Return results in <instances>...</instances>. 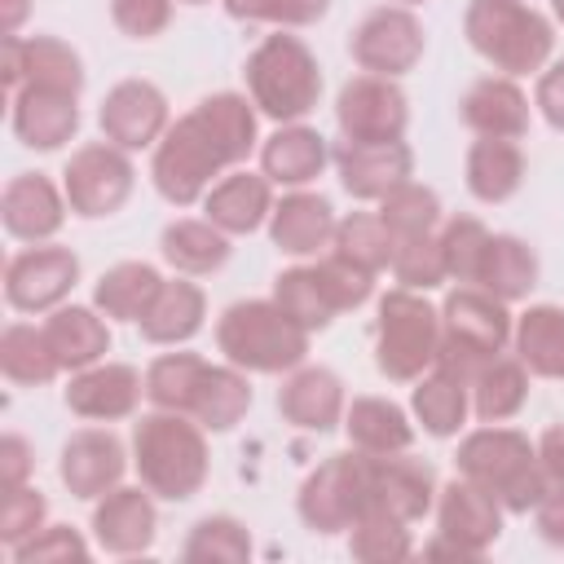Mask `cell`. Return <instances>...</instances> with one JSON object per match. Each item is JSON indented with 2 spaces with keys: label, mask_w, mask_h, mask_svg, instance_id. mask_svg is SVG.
<instances>
[{
  "label": "cell",
  "mask_w": 564,
  "mask_h": 564,
  "mask_svg": "<svg viewBox=\"0 0 564 564\" xmlns=\"http://www.w3.org/2000/svg\"><path fill=\"white\" fill-rule=\"evenodd\" d=\"M511 313L507 300L489 295L485 286H458L441 304V352L432 370H445L471 388L476 370L498 357L511 339Z\"/></svg>",
  "instance_id": "obj_6"
},
{
  "label": "cell",
  "mask_w": 564,
  "mask_h": 564,
  "mask_svg": "<svg viewBox=\"0 0 564 564\" xmlns=\"http://www.w3.org/2000/svg\"><path fill=\"white\" fill-rule=\"evenodd\" d=\"M533 101H538L542 119H546L555 132H564V62H555V66H546V70L538 75Z\"/></svg>",
  "instance_id": "obj_53"
},
{
  "label": "cell",
  "mask_w": 564,
  "mask_h": 564,
  "mask_svg": "<svg viewBox=\"0 0 564 564\" xmlns=\"http://www.w3.org/2000/svg\"><path fill=\"white\" fill-rule=\"evenodd\" d=\"M410 410L414 419L423 423L427 436H454L463 423H467V410H471V388L445 370H432L419 379L414 397H410Z\"/></svg>",
  "instance_id": "obj_41"
},
{
  "label": "cell",
  "mask_w": 564,
  "mask_h": 564,
  "mask_svg": "<svg viewBox=\"0 0 564 564\" xmlns=\"http://www.w3.org/2000/svg\"><path fill=\"white\" fill-rule=\"evenodd\" d=\"M441 251H445V273L463 286H476V273H480V260H485V247H489V229L476 220V216H449L441 229Z\"/></svg>",
  "instance_id": "obj_46"
},
{
  "label": "cell",
  "mask_w": 564,
  "mask_h": 564,
  "mask_svg": "<svg viewBox=\"0 0 564 564\" xmlns=\"http://www.w3.org/2000/svg\"><path fill=\"white\" fill-rule=\"evenodd\" d=\"M88 542L70 529V524H44L35 538H26L22 546H13L18 564H44V560H84Z\"/></svg>",
  "instance_id": "obj_51"
},
{
  "label": "cell",
  "mask_w": 564,
  "mask_h": 564,
  "mask_svg": "<svg viewBox=\"0 0 564 564\" xmlns=\"http://www.w3.org/2000/svg\"><path fill=\"white\" fill-rule=\"evenodd\" d=\"M458 115H463V123L476 137L520 141L529 132V97L520 93V84L511 75H485V79H476L463 93Z\"/></svg>",
  "instance_id": "obj_25"
},
{
  "label": "cell",
  "mask_w": 564,
  "mask_h": 564,
  "mask_svg": "<svg viewBox=\"0 0 564 564\" xmlns=\"http://www.w3.org/2000/svg\"><path fill=\"white\" fill-rule=\"evenodd\" d=\"M132 159L128 150H119L115 141H93V145H79L62 172V189H66V203L75 216H88V220H101V216H115L128 194H132Z\"/></svg>",
  "instance_id": "obj_12"
},
{
  "label": "cell",
  "mask_w": 564,
  "mask_h": 564,
  "mask_svg": "<svg viewBox=\"0 0 564 564\" xmlns=\"http://www.w3.org/2000/svg\"><path fill=\"white\" fill-rule=\"evenodd\" d=\"M13 132L26 150H57L79 132V97L26 84L13 93Z\"/></svg>",
  "instance_id": "obj_26"
},
{
  "label": "cell",
  "mask_w": 564,
  "mask_h": 564,
  "mask_svg": "<svg viewBox=\"0 0 564 564\" xmlns=\"http://www.w3.org/2000/svg\"><path fill=\"white\" fill-rule=\"evenodd\" d=\"M159 256L185 273V278H198V273H216L225 260H229V234L216 229L212 220H172L163 234H159Z\"/></svg>",
  "instance_id": "obj_35"
},
{
  "label": "cell",
  "mask_w": 564,
  "mask_h": 564,
  "mask_svg": "<svg viewBox=\"0 0 564 564\" xmlns=\"http://www.w3.org/2000/svg\"><path fill=\"white\" fill-rule=\"evenodd\" d=\"M44 516H48V498L35 489V485H18V489H4L0 494V542L13 551L22 546L26 538H35L44 529Z\"/></svg>",
  "instance_id": "obj_49"
},
{
  "label": "cell",
  "mask_w": 564,
  "mask_h": 564,
  "mask_svg": "<svg viewBox=\"0 0 564 564\" xmlns=\"http://www.w3.org/2000/svg\"><path fill=\"white\" fill-rule=\"evenodd\" d=\"M203 423L176 410H154L141 414L132 423V463L141 485L154 498L167 502H185L207 485V441H203Z\"/></svg>",
  "instance_id": "obj_2"
},
{
  "label": "cell",
  "mask_w": 564,
  "mask_h": 564,
  "mask_svg": "<svg viewBox=\"0 0 564 564\" xmlns=\"http://www.w3.org/2000/svg\"><path fill=\"white\" fill-rule=\"evenodd\" d=\"M0 370L9 383H22V388H44L62 375L48 339H44V326H26V322H13L4 326L0 335Z\"/></svg>",
  "instance_id": "obj_40"
},
{
  "label": "cell",
  "mask_w": 564,
  "mask_h": 564,
  "mask_svg": "<svg viewBox=\"0 0 564 564\" xmlns=\"http://www.w3.org/2000/svg\"><path fill=\"white\" fill-rule=\"evenodd\" d=\"M251 410V383L238 366H212L198 379V392L189 401V419H198L207 432H229Z\"/></svg>",
  "instance_id": "obj_39"
},
{
  "label": "cell",
  "mask_w": 564,
  "mask_h": 564,
  "mask_svg": "<svg viewBox=\"0 0 564 564\" xmlns=\"http://www.w3.org/2000/svg\"><path fill=\"white\" fill-rule=\"evenodd\" d=\"M26 476H31V445L9 432V436L0 441V494L26 485Z\"/></svg>",
  "instance_id": "obj_54"
},
{
  "label": "cell",
  "mask_w": 564,
  "mask_h": 564,
  "mask_svg": "<svg viewBox=\"0 0 564 564\" xmlns=\"http://www.w3.org/2000/svg\"><path fill=\"white\" fill-rule=\"evenodd\" d=\"M326 163H330L326 137L317 128H304V123H282L260 145V172L273 185H308L322 176Z\"/></svg>",
  "instance_id": "obj_30"
},
{
  "label": "cell",
  "mask_w": 564,
  "mask_h": 564,
  "mask_svg": "<svg viewBox=\"0 0 564 564\" xmlns=\"http://www.w3.org/2000/svg\"><path fill=\"white\" fill-rule=\"evenodd\" d=\"M335 256L366 269V273H379V269H392V251H397V238L392 229L370 216V212H348L339 225H335Z\"/></svg>",
  "instance_id": "obj_42"
},
{
  "label": "cell",
  "mask_w": 564,
  "mask_h": 564,
  "mask_svg": "<svg viewBox=\"0 0 564 564\" xmlns=\"http://www.w3.org/2000/svg\"><path fill=\"white\" fill-rule=\"evenodd\" d=\"M185 4H207V0H185Z\"/></svg>",
  "instance_id": "obj_60"
},
{
  "label": "cell",
  "mask_w": 564,
  "mask_h": 564,
  "mask_svg": "<svg viewBox=\"0 0 564 564\" xmlns=\"http://www.w3.org/2000/svg\"><path fill=\"white\" fill-rule=\"evenodd\" d=\"M66 189H57L44 172H18L4 185L0 220L18 242H44L66 225Z\"/></svg>",
  "instance_id": "obj_23"
},
{
  "label": "cell",
  "mask_w": 564,
  "mask_h": 564,
  "mask_svg": "<svg viewBox=\"0 0 564 564\" xmlns=\"http://www.w3.org/2000/svg\"><path fill=\"white\" fill-rule=\"evenodd\" d=\"M533 516H538V533H542V542L564 546V485H551V489L542 494V502L533 507Z\"/></svg>",
  "instance_id": "obj_55"
},
{
  "label": "cell",
  "mask_w": 564,
  "mask_h": 564,
  "mask_svg": "<svg viewBox=\"0 0 564 564\" xmlns=\"http://www.w3.org/2000/svg\"><path fill=\"white\" fill-rule=\"evenodd\" d=\"M97 123H101V137L115 141L119 150L159 145V137L167 132V97L150 79H123L106 93Z\"/></svg>",
  "instance_id": "obj_18"
},
{
  "label": "cell",
  "mask_w": 564,
  "mask_h": 564,
  "mask_svg": "<svg viewBox=\"0 0 564 564\" xmlns=\"http://www.w3.org/2000/svg\"><path fill=\"white\" fill-rule=\"evenodd\" d=\"M551 9H555V18L564 22V0H551Z\"/></svg>",
  "instance_id": "obj_58"
},
{
  "label": "cell",
  "mask_w": 564,
  "mask_h": 564,
  "mask_svg": "<svg viewBox=\"0 0 564 564\" xmlns=\"http://www.w3.org/2000/svg\"><path fill=\"white\" fill-rule=\"evenodd\" d=\"M110 18L128 40H154L172 22V0H110Z\"/></svg>",
  "instance_id": "obj_52"
},
{
  "label": "cell",
  "mask_w": 564,
  "mask_h": 564,
  "mask_svg": "<svg viewBox=\"0 0 564 564\" xmlns=\"http://www.w3.org/2000/svg\"><path fill=\"white\" fill-rule=\"evenodd\" d=\"M348 551L352 560H366V564H388V560H405L414 551L410 542V529L383 511H366L352 529H348Z\"/></svg>",
  "instance_id": "obj_47"
},
{
  "label": "cell",
  "mask_w": 564,
  "mask_h": 564,
  "mask_svg": "<svg viewBox=\"0 0 564 564\" xmlns=\"http://www.w3.org/2000/svg\"><path fill=\"white\" fill-rule=\"evenodd\" d=\"M476 286H485L489 295H498L507 304L511 300H524L538 286V256H533V247L520 242L516 234H489V247H485Z\"/></svg>",
  "instance_id": "obj_37"
},
{
  "label": "cell",
  "mask_w": 564,
  "mask_h": 564,
  "mask_svg": "<svg viewBox=\"0 0 564 564\" xmlns=\"http://www.w3.org/2000/svg\"><path fill=\"white\" fill-rule=\"evenodd\" d=\"M454 467H458V476L489 489L502 502V511H516V516L533 511L542 502V494L551 489L542 458H538V445L516 427L467 432L458 454H454Z\"/></svg>",
  "instance_id": "obj_3"
},
{
  "label": "cell",
  "mask_w": 564,
  "mask_h": 564,
  "mask_svg": "<svg viewBox=\"0 0 564 564\" xmlns=\"http://www.w3.org/2000/svg\"><path fill=\"white\" fill-rule=\"evenodd\" d=\"M79 282V256L70 247H26L4 264V300L18 313L57 308Z\"/></svg>",
  "instance_id": "obj_15"
},
{
  "label": "cell",
  "mask_w": 564,
  "mask_h": 564,
  "mask_svg": "<svg viewBox=\"0 0 564 564\" xmlns=\"http://www.w3.org/2000/svg\"><path fill=\"white\" fill-rule=\"evenodd\" d=\"M256 101L242 93H212L189 106L154 145V189L172 207L198 203L229 167H238L256 145Z\"/></svg>",
  "instance_id": "obj_1"
},
{
  "label": "cell",
  "mask_w": 564,
  "mask_h": 564,
  "mask_svg": "<svg viewBox=\"0 0 564 564\" xmlns=\"http://www.w3.org/2000/svg\"><path fill=\"white\" fill-rule=\"evenodd\" d=\"M463 35L502 75L542 70L555 48L551 22L520 0H471L463 13Z\"/></svg>",
  "instance_id": "obj_7"
},
{
  "label": "cell",
  "mask_w": 564,
  "mask_h": 564,
  "mask_svg": "<svg viewBox=\"0 0 564 564\" xmlns=\"http://www.w3.org/2000/svg\"><path fill=\"white\" fill-rule=\"evenodd\" d=\"M159 286H163V278H159L154 264H145V260H123V264H115V269H106V273L97 278L93 304H97V313H106V317H115V322H141L145 308L154 304Z\"/></svg>",
  "instance_id": "obj_38"
},
{
  "label": "cell",
  "mask_w": 564,
  "mask_h": 564,
  "mask_svg": "<svg viewBox=\"0 0 564 564\" xmlns=\"http://www.w3.org/2000/svg\"><path fill=\"white\" fill-rule=\"evenodd\" d=\"M278 414L300 432H330L344 419V383L326 366H295L278 388Z\"/></svg>",
  "instance_id": "obj_24"
},
{
  "label": "cell",
  "mask_w": 564,
  "mask_h": 564,
  "mask_svg": "<svg viewBox=\"0 0 564 564\" xmlns=\"http://www.w3.org/2000/svg\"><path fill=\"white\" fill-rule=\"evenodd\" d=\"M123 467H128V454L110 427H79L62 445L57 476L75 498H101L123 480Z\"/></svg>",
  "instance_id": "obj_20"
},
{
  "label": "cell",
  "mask_w": 564,
  "mask_h": 564,
  "mask_svg": "<svg viewBox=\"0 0 564 564\" xmlns=\"http://www.w3.org/2000/svg\"><path fill=\"white\" fill-rule=\"evenodd\" d=\"M159 511L145 485H115L93 507V538L110 555H141L154 546Z\"/></svg>",
  "instance_id": "obj_19"
},
{
  "label": "cell",
  "mask_w": 564,
  "mask_h": 564,
  "mask_svg": "<svg viewBox=\"0 0 564 564\" xmlns=\"http://www.w3.org/2000/svg\"><path fill=\"white\" fill-rule=\"evenodd\" d=\"M366 511H383L401 524H414L436 502V471L423 458L401 454H366Z\"/></svg>",
  "instance_id": "obj_16"
},
{
  "label": "cell",
  "mask_w": 564,
  "mask_h": 564,
  "mask_svg": "<svg viewBox=\"0 0 564 564\" xmlns=\"http://www.w3.org/2000/svg\"><path fill=\"white\" fill-rule=\"evenodd\" d=\"M344 432H348V445L361 454H401L414 445L410 414L388 397H357L344 410Z\"/></svg>",
  "instance_id": "obj_31"
},
{
  "label": "cell",
  "mask_w": 564,
  "mask_h": 564,
  "mask_svg": "<svg viewBox=\"0 0 564 564\" xmlns=\"http://www.w3.org/2000/svg\"><path fill=\"white\" fill-rule=\"evenodd\" d=\"M181 555L189 560V564H242L247 555H251V533L234 520V516H203L194 529H189V538H185V546H181Z\"/></svg>",
  "instance_id": "obj_45"
},
{
  "label": "cell",
  "mask_w": 564,
  "mask_h": 564,
  "mask_svg": "<svg viewBox=\"0 0 564 564\" xmlns=\"http://www.w3.org/2000/svg\"><path fill=\"white\" fill-rule=\"evenodd\" d=\"M335 119L344 141L388 145L410 128V101L388 75H352L335 97Z\"/></svg>",
  "instance_id": "obj_13"
},
{
  "label": "cell",
  "mask_w": 564,
  "mask_h": 564,
  "mask_svg": "<svg viewBox=\"0 0 564 564\" xmlns=\"http://www.w3.org/2000/svg\"><path fill=\"white\" fill-rule=\"evenodd\" d=\"M524 185V154L516 141L480 137L467 150V189L480 203H507Z\"/></svg>",
  "instance_id": "obj_33"
},
{
  "label": "cell",
  "mask_w": 564,
  "mask_h": 564,
  "mask_svg": "<svg viewBox=\"0 0 564 564\" xmlns=\"http://www.w3.org/2000/svg\"><path fill=\"white\" fill-rule=\"evenodd\" d=\"M0 4H4V35H18V26H22L26 9H31V0H0Z\"/></svg>",
  "instance_id": "obj_57"
},
{
  "label": "cell",
  "mask_w": 564,
  "mask_h": 564,
  "mask_svg": "<svg viewBox=\"0 0 564 564\" xmlns=\"http://www.w3.org/2000/svg\"><path fill=\"white\" fill-rule=\"evenodd\" d=\"M207 361L198 352H163L150 361L145 370V397L154 410H176V414H189V401L198 392V379H203Z\"/></svg>",
  "instance_id": "obj_43"
},
{
  "label": "cell",
  "mask_w": 564,
  "mask_h": 564,
  "mask_svg": "<svg viewBox=\"0 0 564 564\" xmlns=\"http://www.w3.org/2000/svg\"><path fill=\"white\" fill-rule=\"evenodd\" d=\"M335 207L322 198V194H308V189H295L286 194L273 216H269V238L278 251L286 256H317L322 247L335 242Z\"/></svg>",
  "instance_id": "obj_28"
},
{
  "label": "cell",
  "mask_w": 564,
  "mask_h": 564,
  "mask_svg": "<svg viewBox=\"0 0 564 564\" xmlns=\"http://www.w3.org/2000/svg\"><path fill=\"white\" fill-rule=\"evenodd\" d=\"M238 22H273V26H313L330 0H225Z\"/></svg>",
  "instance_id": "obj_50"
},
{
  "label": "cell",
  "mask_w": 564,
  "mask_h": 564,
  "mask_svg": "<svg viewBox=\"0 0 564 564\" xmlns=\"http://www.w3.org/2000/svg\"><path fill=\"white\" fill-rule=\"evenodd\" d=\"M348 53L352 62L366 70V75H405L419 66L423 57V22L405 9V4H383V9H370L352 40H348Z\"/></svg>",
  "instance_id": "obj_14"
},
{
  "label": "cell",
  "mask_w": 564,
  "mask_h": 564,
  "mask_svg": "<svg viewBox=\"0 0 564 564\" xmlns=\"http://www.w3.org/2000/svg\"><path fill=\"white\" fill-rule=\"evenodd\" d=\"M375 291V273L339 260L335 251L317 264H300V269H282L273 278V300L313 335L326 330L335 322V313L361 308Z\"/></svg>",
  "instance_id": "obj_9"
},
{
  "label": "cell",
  "mask_w": 564,
  "mask_h": 564,
  "mask_svg": "<svg viewBox=\"0 0 564 564\" xmlns=\"http://www.w3.org/2000/svg\"><path fill=\"white\" fill-rule=\"evenodd\" d=\"M538 458H542V471L551 485H564V423L546 427L542 441H538Z\"/></svg>",
  "instance_id": "obj_56"
},
{
  "label": "cell",
  "mask_w": 564,
  "mask_h": 564,
  "mask_svg": "<svg viewBox=\"0 0 564 564\" xmlns=\"http://www.w3.org/2000/svg\"><path fill=\"white\" fill-rule=\"evenodd\" d=\"M392 273L401 286L410 291H432L441 286L449 273H445V251H441V238L436 234H419V238H401L397 251H392Z\"/></svg>",
  "instance_id": "obj_48"
},
{
  "label": "cell",
  "mask_w": 564,
  "mask_h": 564,
  "mask_svg": "<svg viewBox=\"0 0 564 564\" xmlns=\"http://www.w3.org/2000/svg\"><path fill=\"white\" fill-rule=\"evenodd\" d=\"M216 348L251 375H286L308 357V330L278 300H238L216 322Z\"/></svg>",
  "instance_id": "obj_4"
},
{
  "label": "cell",
  "mask_w": 564,
  "mask_h": 564,
  "mask_svg": "<svg viewBox=\"0 0 564 564\" xmlns=\"http://www.w3.org/2000/svg\"><path fill=\"white\" fill-rule=\"evenodd\" d=\"M242 75H247V93H251L256 110L278 119V123H295L308 110H317L322 66L300 35H286V31L264 35L251 48Z\"/></svg>",
  "instance_id": "obj_5"
},
{
  "label": "cell",
  "mask_w": 564,
  "mask_h": 564,
  "mask_svg": "<svg viewBox=\"0 0 564 564\" xmlns=\"http://www.w3.org/2000/svg\"><path fill=\"white\" fill-rule=\"evenodd\" d=\"M4 93H22L26 84L35 88H62L75 93L84 88V62L79 53L57 40V35H4V62H0Z\"/></svg>",
  "instance_id": "obj_17"
},
{
  "label": "cell",
  "mask_w": 564,
  "mask_h": 564,
  "mask_svg": "<svg viewBox=\"0 0 564 564\" xmlns=\"http://www.w3.org/2000/svg\"><path fill=\"white\" fill-rule=\"evenodd\" d=\"M44 339L62 370H88L110 352V326L84 304H57L44 317Z\"/></svg>",
  "instance_id": "obj_29"
},
{
  "label": "cell",
  "mask_w": 564,
  "mask_h": 564,
  "mask_svg": "<svg viewBox=\"0 0 564 564\" xmlns=\"http://www.w3.org/2000/svg\"><path fill=\"white\" fill-rule=\"evenodd\" d=\"M441 352V313L410 286L379 300L375 317V366L392 383H419Z\"/></svg>",
  "instance_id": "obj_8"
},
{
  "label": "cell",
  "mask_w": 564,
  "mask_h": 564,
  "mask_svg": "<svg viewBox=\"0 0 564 564\" xmlns=\"http://www.w3.org/2000/svg\"><path fill=\"white\" fill-rule=\"evenodd\" d=\"M145 379L137 375V366L128 361H97L88 370H75L70 388H66V410L93 423H115L128 419L141 405Z\"/></svg>",
  "instance_id": "obj_21"
},
{
  "label": "cell",
  "mask_w": 564,
  "mask_h": 564,
  "mask_svg": "<svg viewBox=\"0 0 564 564\" xmlns=\"http://www.w3.org/2000/svg\"><path fill=\"white\" fill-rule=\"evenodd\" d=\"M436 524L441 538L427 546V555H485L502 533V502L480 489L467 476H454L445 489H436Z\"/></svg>",
  "instance_id": "obj_11"
},
{
  "label": "cell",
  "mask_w": 564,
  "mask_h": 564,
  "mask_svg": "<svg viewBox=\"0 0 564 564\" xmlns=\"http://www.w3.org/2000/svg\"><path fill=\"white\" fill-rule=\"evenodd\" d=\"M379 220L392 229V238H419V234H436L441 225V198L436 189L419 185V181H405L397 185L392 194L379 198Z\"/></svg>",
  "instance_id": "obj_44"
},
{
  "label": "cell",
  "mask_w": 564,
  "mask_h": 564,
  "mask_svg": "<svg viewBox=\"0 0 564 564\" xmlns=\"http://www.w3.org/2000/svg\"><path fill=\"white\" fill-rule=\"evenodd\" d=\"M529 401V366L520 357H489L471 379V410L480 423H507Z\"/></svg>",
  "instance_id": "obj_34"
},
{
  "label": "cell",
  "mask_w": 564,
  "mask_h": 564,
  "mask_svg": "<svg viewBox=\"0 0 564 564\" xmlns=\"http://www.w3.org/2000/svg\"><path fill=\"white\" fill-rule=\"evenodd\" d=\"M335 172L344 181V189L361 203H375L383 194H392L397 185L410 181L414 172V150L405 141H388V145H357V141H339L330 150Z\"/></svg>",
  "instance_id": "obj_22"
},
{
  "label": "cell",
  "mask_w": 564,
  "mask_h": 564,
  "mask_svg": "<svg viewBox=\"0 0 564 564\" xmlns=\"http://www.w3.org/2000/svg\"><path fill=\"white\" fill-rule=\"evenodd\" d=\"M203 317H207V295L203 286L185 282V278H172L159 286L154 304L145 308L141 317V335L150 344H185L203 330Z\"/></svg>",
  "instance_id": "obj_32"
},
{
  "label": "cell",
  "mask_w": 564,
  "mask_h": 564,
  "mask_svg": "<svg viewBox=\"0 0 564 564\" xmlns=\"http://www.w3.org/2000/svg\"><path fill=\"white\" fill-rule=\"evenodd\" d=\"M516 357L538 379H564V308L560 304H533L520 313L516 330Z\"/></svg>",
  "instance_id": "obj_36"
},
{
  "label": "cell",
  "mask_w": 564,
  "mask_h": 564,
  "mask_svg": "<svg viewBox=\"0 0 564 564\" xmlns=\"http://www.w3.org/2000/svg\"><path fill=\"white\" fill-rule=\"evenodd\" d=\"M273 181L264 172H229L203 194V212L225 234H256L273 216Z\"/></svg>",
  "instance_id": "obj_27"
},
{
  "label": "cell",
  "mask_w": 564,
  "mask_h": 564,
  "mask_svg": "<svg viewBox=\"0 0 564 564\" xmlns=\"http://www.w3.org/2000/svg\"><path fill=\"white\" fill-rule=\"evenodd\" d=\"M295 507H300V520L322 538L352 529L370 507V498H366V454L348 449V454H330L326 463H317L304 476Z\"/></svg>",
  "instance_id": "obj_10"
},
{
  "label": "cell",
  "mask_w": 564,
  "mask_h": 564,
  "mask_svg": "<svg viewBox=\"0 0 564 564\" xmlns=\"http://www.w3.org/2000/svg\"><path fill=\"white\" fill-rule=\"evenodd\" d=\"M401 4H405V9H410V4H423V0H401Z\"/></svg>",
  "instance_id": "obj_59"
}]
</instances>
